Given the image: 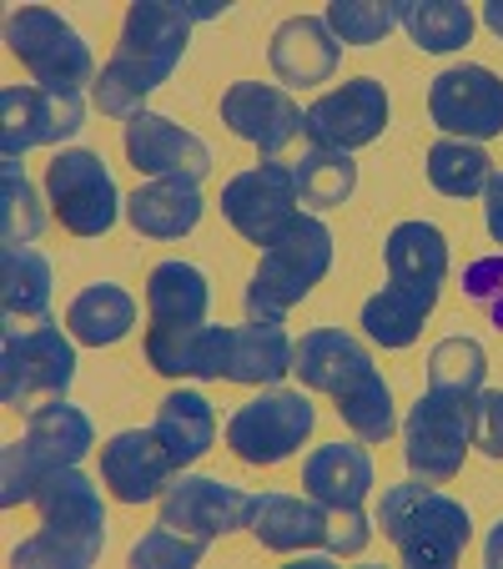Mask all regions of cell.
Returning <instances> with one entry per match:
<instances>
[{
    "mask_svg": "<svg viewBox=\"0 0 503 569\" xmlns=\"http://www.w3.org/2000/svg\"><path fill=\"white\" fill-rule=\"evenodd\" d=\"M192 26L197 21L187 16V0H137V6H127L117 51L91 81V101L101 107V117L131 121L137 111H147V97L167 87L172 71L182 66Z\"/></svg>",
    "mask_w": 503,
    "mask_h": 569,
    "instance_id": "6da1fadb",
    "label": "cell"
},
{
    "mask_svg": "<svg viewBox=\"0 0 503 569\" xmlns=\"http://www.w3.org/2000/svg\"><path fill=\"white\" fill-rule=\"evenodd\" d=\"M41 529L11 549L16 569H91L107 549V505L81 463L56 469L36 495Z\"/></svg>",
    "mask_w": 503,
    "mask_h": 569,
    "instance_id": "7a4b0ae2",
    "label": "cell"
},
{
    "mask_svg": "<svg viewBox=\"0 0 503 569\" xmlns=\"http://www.w3.org/2000/svg\"><path fill=\"white\" fill-rule=\"evenodd\" d=\"M378 529L408 569H449L473 539V515L463 499L433 489L429 479L388 483L378 499Z\"/></svg>",
    "mask_w": 503,
    "mask_h": 569,
    "instance_id": "3957f363",
    "label": "cell"
},
{
    "mask_svg": "<svg viewBox=\"0 0 503 569\" xmlns=\"http://www.w3.org/2000/svg\"><path fill=\"white\" fill-rule=\"evenodd\" d=\"M91 449H97V423H91V413L81 403H71V398L41 403L36 413H26L21 439H11L6 453H0V505L6 509L36 505L41 483L56 469L81 463Z\"/></svg>",
    "mask_w": 503,
    "mask_h": 569,
    "instance_id": "277c9868",
    "label": "cell"
},
{
    "mask_svg": "<svg viewBox=\"0 0 503 569\" xmlns=\"http://www.w3.org/2000/svg\"><path fill=\"white\" fill-rule=\"evenodd\" d=\"M332 268V227L302 207L258 258V272L247 278V318L252 322H288V312L328 278Z\"/></svg>",
    "mask_w": 503,
    "mask_h": 569,
    "instance_id": "5b68a950",
    "label": "cell"
},
{
    "mask_svg": "<svg viewBox=\"0 0 503 569\" xmlns=\"http://www.w3.org/2000/svg\"><path fill=\"white\" fill-rule=\"evenodd\" d=\"M76 383V338L46 312L36 322H6L0 338V403L11 413H36L66 398Z\"/></svg>",
    "mask_w": 503,
    "mask_h": 569,
    "instance_id": "8992f818",
    "label": "cell"
},
{
    "mask_svg": "<svg viewBox=\"0 0 503 569\" xmlns=\"http://www.w3.org/2000/svg\"><path fill=\"white\" fill-rule=\"evenodd\" d=\"M6 51L36 76V87L56 91H81L101 71L91 41L71 26V16L51 11V6H16L6 16Z\"/></svg>",
    "mask_w": 503,
    "mask_h": 569,
    "instance_id": "52a82bcc",
    "label": "cell"
},
{
    "mask_svg": "<svg viewBox=\"0 0 503 569\" xmlns=\"http://www.w3.org/2000/svg\"><path fill=\"white\" fill-rule=\"evenodd\" d=\"M46 202L71 237H107L127 212L107 157L91 147H61L46 167Z\"/></svg>",
    "mask_w": 503,
    "mask_h": 569,
    "instance_id": "ba28073f",
    "label": "cell"
},
{
    "mask_svg": "<svg viewBox=\"0 0 503 569\" xmlns=\"http://www.w3.org/2000/svg\"><path fill=\"white\" fill-rule=\"evenodd\" d=\"M318 429V409H312L308 388H278L247 398L242 409L227 419V449L252 469H272V463L292 459Z\"/></svg>",
    "mask_w": 503,
    "mask_h": 569,
    "instance_id": "9c48e42d",
    "label": "cell"
},
{
    "mask_svg": "<svg viewBox=\"0 0 503 569\" xmlns=\"http://www.w3.org/2000/svg\"><path fill=\"white\" fill-rule=\"evenodd\" d=\"M479 398V393H473ZM473 398L469 393H418L403 419V459L413 479L449 483L463 473L473 449Z\"/></svg>",
    "mask_w": 503,
    "mask_h": 569,
    "instance_id": "30bf717a",
    "label": "cell"
},
{
    "mask_svg": "<svg viewBox=\"0 0 503 569\" xmlns=\"http://www.w3.org/2000/svg\"><path fill=\"white\" fill-rule=\"evenodd\" d=\"M302 212L298 197V177H292V161L262 157L258 167L237 172L232 182L222 187V217L232 222L237 237H247L252 248H268L272 237Z\"/></svg>",
    "mask_w": 503,
    "mask_h": 569,
    "instance_id": "8fae6325",
    "label": "cell"
},
{
    "mask_svg": "<svg viewBox=\"0 0 503 569\" xmlns=\"http://www.w3.org/2000/svg\"><path fill=\"white\" fill-rule=\"evenodd\" d=\"M388 111H393V101H388L383 81H378V76H353V81L322 91L318 101L302 107V137H308L312 147L358 151L383 137Z\"/></svg>",
    "mask_w": 503,
    "mask_h": 569,
    "instance_id": "7c38bea8",
    "label": "cell"
},
{
    "mask_svg": "<svg viewBox=\"0 0 503 569\" xmlns=\"http://www.w3.org/2000/svg\"><path fill=\"white\" fill-rule=\"evenodd\" d=\"M429 117L443 137L459 141H493L503 137V76L479 61L449 66L429 87Z\"/></svg>",
    "mask_w": 503,
    "mask_h": 569,
    "instance_id": "4fadbf2b",
    "label": "cell"
},
{
    "mask_svg": "<svg viewBox=\"0 0 503 569\" xmlns=\"http://www.w3.org/2000/svg\"><path fill=\"white\" fill-rule=\"evenodd\" d=\"M121 147H127V161L147 182H197L202 187L207 172L217 167L212 147H207L192 127L161 117V111H137V117L121 127Z\"/></svg>",
    "mask_w": 503,
    "mask_h": 569,
    "instance_id": "5bb4252c",
    "label": "cell"
},
{
    "mask_svg": "<svg viewBox=\"0 0 503 569\" xmlns=\"http://www.w3.org/2000/svg\"><path fill=\"white\" fill-rule=\"evenodd\" d=\"M87 127V97L56 87H6L0 91V151L26 157L31 147H61Z\"/></svg>",
    "mask_w": 503,
    "mask_h": 569,
    "instance_id": "9a60e30c",
    "label": "cell"
},
{
    "mask_svg": "<svg viewBox=\"0 0 503 569\" xmlns=\"http://www.w3.org/2000/svg\"><path fill=\"white\" fill-rule=\"evenodd\" d=\"M252 499L258 495H247V489H237V483H227V479L182 469L172 483H167V495H161L157 505H161V519H167V525H177L182 535L202 539V545H217V539L247 529Z\"/></svg>",
    "mask_w": 503,
    "mask_h": 569,
    "instance_id": "2e32d148",
    "label": "cell"
},
{
    "mask_svg": "<svg viewBox=\"0 0 503 569\" xmlns=\"http://www.w3.org/2000/svg\"><path fill=\"white\" fill-rule=\"evenodd\" d=\"M222 127L242 137L247 147H258L262 157H278L302 137V107L292 101L288 87H268V81H232L222 91Z\"/></svg>",
    "mask_w": 503,
    "mask_h": 569,
    "instance_id": "e0dca14e",
    "label": "cell"
},
{
    "mask_svg": "<svg viewBox=\"0 0 503 569\" xmlns=\"http://www.w3.org/2000/svg\"><path fill=\"white\" fill-rule=\"evenodd\" d=\"M177 479V463L157 429H121L101 443V483L121 505H151Z\"/></svg>",
    "mask_w": 503,
    "mask_h": 569,
    "instance_id": "ac0fdd59",
    "label": "cell"
},
{
    "mask_svg": "<svg viewBox=\"0 0 503 569\" xmlns=\"http://www.w3.org/2000/svg\"><path fill=\"white\" fill-rule=\"evenodd\" d=\"M383 262H388V282L418 292L423 302L439 308V292L449 282V237L439 222L429 217H408L388 232L383 242Z\"/></svg>",
    "mask_w": 503,
    "mask_h": 569,
    "instance_id": "d6986e66",
    "label": "cell"
},
{
    "mask_svg": "<svg viewBox=\"0 0 503 569\" xmlns=\"http://www.w3.org/2000/svg\"><path fill=\"white\" fill-rule=\"evenodd\" d=\"M247 535L272 555H312L328 539V505L312 495H282V489H262L252 499V519Z\"/></svg>",
    "mask_w": 503,
    "mask_h": 569,
    "instance_id": "ffe728a7",
    "label": "cell"
},
{
    "mask_svg": "<svg viewBox=\"0 0 503 569\" xmlns=\"http://www.w3.org/2000/svg\"><path fill=\"white\" fill-rule=\"evenodd\" d=\"M268 61L282 87H322V81H332L338 61H343V41L328 31L322 16H288L272 31Z\"/></svg>",
    "mask_w": 503,
    "mask_h": 569,
    "instance_id": "44dd1931",
    "label": "cell"
},
{
    "mask_svg": "<svg viewBox=\"0 0 503 569\" xmlns=\"http://www.w3.org/2000/svg\"><path fill=\"white\" fill-rule=\"evenodd\" d=\"M373 479H378L373 453L363 449V439L318 443V449L302 459V489L328 509H358L368 495H373Z\"/></svg>",
    "mask_w": 503,
    "mask_h": 569,
    "instance_id": "7402d4cb",
    "label": "cell"
},
{
    "mask_svg": "<svg viewBox=\"0 0 503 569\" xmlns=\"http://www.w3.org/2000/svg\"><path fill=\"white\" fill-rule=\"evenodd\" d=\"M212 312V278L197 262L167 258L147 272V328H202Z\"/></svg>",
    "mask_w": 503,
    "mask_h": 569,
    "instance_id": "603a6c76",
    "label": "cell"
},
{
    "mask_svg": "<svg viewBox=\"0 0 503 569\" xmlns=\"http://www.w3.org/2000/svg\"><path fill=\"white\" fill-rule=\"evenodd\" d=\"M368 363H373V353H368V343L358 333H348V328H308L298 338V353H292V378L308 393L332 398Z\"/></svg>",
    "mask_w": 503,
    "mask_h": 569,
    "instance_id": "cb8c5ba5",
    "label": "cell"
},
{
    "mask_svg": "<svg viewBox=\"0 0 503 569\" xmlns=\"http://www.w3.org/2000/svg\"><path fill=\"white\" fill-rule=\"evenodd\" d=\"M292 353H298V338L282 328V322H252L232 328L227 338V383H247V388H272L292 373Z\"/></svg>",
    "mask_w": 503,
    "mask_h": 569,
    "instance_id": "d4e9b609",
    "label": "cell"
},
{
    "mask_svg": "<svg viewBox=\"0 0 503 569\" xmlns=\"http://www.w3.org/2000/svg\"><path fill=\"white\" fill-rule=\"evenodd\" d=\"M207 202L197 182H141L127 197V222L141 237H157V242H177V237L197 232Z\"/></svg>",
    "mask_w": 503,
    "mask_h": 569,
    "instance_id": "484cf974",
    "label": "cell"
},
{
    "mask_svg": "<svg viewBox=\"0 0 503 569\" xmlns=\"http://www.w3.org/2000/svg\"><path fill=\"white\" fill-rule=\"evenodd\" d=\"M151 429L161 433V443H167V453H172L177 473H182V469H192L197 459H207V453H212L217 413H212V403H207L202 388H172V393L157 403Z\"/></svg>",
    "mask_w": 503,
    "mask_h": 569,
    "instance_id": "4316f807",
    "label": "cell"
},
{
    "mask_svg": "<svg viewBox=\"0 0 503 569\" xmlns=\"http://www.w3.org/2000/svg\"><path fill=\"white\" fill-rule=\"evenodd\" d=\"M137 312H141L137 298H131L121 282L101 278V282H87V288L71 298V308H66V328H71L76 343L111 348L137 328Z\"/></svg>",
    "mask_w": 503,
    "mask_h": 569,
    "instance_id": "83f0119b",
    "label": "cell"
},
{
    "mask_svg": "<svg viewBox=\"0 0 503 569\" xmlns=\"http://www.w3.org/2000/svg\"><path fill=\"white\" fill-rule=\"evenodd\" d=\"M332 403H338V419L353 429V439L388 443L398 433V403H393V388H388V378L378 373V363L358 368V373L348 378L338 393H332Z\"/></svg>",
    "mask_w": 503,
    "mask_h": 569,
    "instance_id": "f1b7e54d",
    "label": "cell"
},
{
    "mask_svg": "<svg viewBox=\"0 0 503 569\" xmlns=\"http://www.w3.org/2000/svg\"><path fill=\"white\" fill-rule=\"evenodd\" d=\"M56 268L36 248H6L0 252V308L6 322H36L51 312Z\"/></svg>",
    "mask_w": 503,
    "mask_h": 569,
    "instance_id": "f546056e",
    "label": "cell"
},
{
    "mask_svg": "<svg viewBox=\"0 0 503 569\" xmlns=\"http://www.w3.org/2000/svg\"><path fill=\"white\" fill-rule=\"evenodd\" d=\"M398 26L413 36L418 51L449 56L473 41L479 16H473V6H463V0H398Z\"/></svg>",
    "mask_w": 503,
    "mask_h": 569,
    "instance_id": "4dcf8cb0",
    "label": "cell"
},
{
    "mask_svg": "<svg viewBox=\"0 0 503 569\" xmlns=\"http://www.w3.org/2000/svg\"><path fill=\"white\" fill-rule=\"evenodd\" d=\"M429 312H433V302H423L418 292L388 282V288H378L373 298L363 302V312H358V328H363L368 343L398 353V348H413L418 343V333H423Z\"/></svg>",
    "mask_w": 503,
    "mask_h": 569,
    "instance_id": "1f68e13d",
    "label": "cell"
},
{
    "mask_svg": "<svg viewBox=\"0 0 503 569\" xmlns=\"http://www.w3.org/2000/svg\"><path fill=\"white\" fill-rule=\"evenodd\" d=\"M298 177V197L308 212H332L358 192V161L353 151H332V147H308L292 161Z\"/></svg>",
    "mask_w": 503,
    "mask_h": 569,
    "instance_id": "d6a6232c",
    "label": "cell"
},
{
    "mask_svg": "<svg viewBox=\"0 0 503 569\" xmlns=\"http://www.w3.org/2000/svg\"><path fill=\"white\" fill-rule=\"evenodd\" d=\"M493 172H499V167H493L483 141L443 137L429 147V182H433V192H443V197H483Z\"/></svg>",
    "mask_w": 503,
    "mask_h": 569,
    "instance_id": "836d02e7",
    "label": "cell"
},
{
    "mask_svg": "<svg viewBox=\"0 0 503 569\" xmlns=\"http://www.w3.org/2000/svg\"><path fill=\"white\" fill-rule=\"evenodd\" d=\"M41 227H46V212L21 157H6L0 161V242L6 248H31L41 237Z\"/></svg>",
    "mask_w": 503,
    "mask_h": 569,
    "instance_id": "e575fe53",
    "label": "cell"
},
{
    "mask_svg": "<svg viewBox=\"0 0 503 569\" xmlns=\"http://www.w3.org/2000/svg\"><path fill=\"white\" fill-rule=\"evenodd\" d=\"M483 378H489V353H483L479 338L453 333L443 343L429 348V388L433 393H479Z\"/></svg>",
    "mask_w": 503,
    "mask_h": 569,
    "instance_id": "d590c367",
    "label": "cell"
},
{
    "mask_svg": "<svg viewBox=\"0 0 503 569\" xmlns=\"http://www.w3.org/2000/svg\"><path fill=\"white\" fill-rule=\"evenodd\" d=\"M322 21L343 46H383L398 31V0H328Z\"/></svg>",
    "mask_w": 503,
    "mask_h": 569,
    "instance_id": "8d00e7d4",
    "label": "cell"
},
{
    "mask_svg": "<svg viewBox=\"0 0 503 569\" xmlns=\"http://www.w3.org/2000/svg\"><path fill=\"white\" fill-rule=\"evenodd\" d=\"M202 555H207L202 539H192V535H182L177 525L157 519V525H151L147 535L127 549V565L131 569H197L202 565Z\"/></svg>",
    "mask_w": 503,
    "mask_h": 569,
    "instance_id": "74e56055",
    "label": "cell"
},
{
    "mask_svg": "<svg viewBox=\"0 0 503 569\" xmlns=\"http://www.w3.org/2000/svg\"><path fill=\"white\" fill-rule=\"evenodd\" d=\"M463 298L483 312L503 333V252H489V258H473L463 268Z\"/></svg>",
    "mask_w": 503,
    "mask_h": 569,
    "instance_id": "f35d334b",
    "label": "cell"
},
{
    "mask_svg": "<svg viewBox=\"0 0 503 569\" xmlns=\"http://www.w3.org/2000/svg\"><path fill=\"white\" fill-rule=\"evenodd\" d=\"M378 535V519L358 509H328V539H322V555L328 559H358Z\"/></svg>",
    "mask_w": 503,
    "mask_h": 569,
    "instance_id": "ab89813d",
    "label": "cell"
},
{
    "mask_svg": "<svg viewBox=\"0 0 503 569\" xmlns=\"http://www.w3.org/2000/svg\"><path fill=\"white\" fill-rule=\"evenodd\" d=\"M473 449L503 459V388H479L473 398Z\"/></svg>",
    "mask_w": 503,
    "mask_h": 569,
    "instance_id": "60d3db41",
    "label": "cell"
},
{
    "mask_svg": "<svg viewBox=\"0 0 503 569\" xmlns=\"http://www.w3.org/2000/svg\"><path fill=\"white\" fill-rule=\"evenodd\" d=\"M227 338H232V322H207L202 338H197V363H192V378L212 383V378L227 373Z\"/></svg>",
    "mask_w": 503,
    "mask_h": 569,
    "instance_id": "b9f144b4",
    "label": "cell"
},
{
    "mask_svg": "<svg viewBox=\"0 0 503 569\" xmlns=\"http://www.w3.org/2000/svg\"><path fill=\"white\" fill-rule=\"evenodd\" d=\"M483 227H489V237L503 248V172H493L489 187H483Z\"/></svg>",
    "mask_w": 503,
    "mask_h": 569,
    "instance_id": "7bdbcfd3",
    "label": "cell"
},
{
    "mask_svg": "<svg viewBox=\"0 0 503 569\" xmlns=\"http://www.w3.org/2000/svg\"><path fill=\"white\" fill-rule=\"evenodd\" d=\"M483 565H489V569H503V515L489 525V539H483Z\"/></svg>",
    "mask_w": 503,
    "mask_h": 569,
    "instance_id": "ee69618b",
    "label": "cell"
},
{
    "mask_svg": "<svg viewBox=\"0 0 503 569\" xmlns=\"http://www.w3.org/2000/svg\"><path fill=\"white\" fill-rule=\"evenodd\" d=\"M187 16L192 21H217V16H227L222 0H187Z\"/></svg>",
    "mask_w": 503,
    "mask_h": 569,
    "instance_id": "f6af8a7d",
    "label": "cell"
},
{
    "mask_svg": "<svg viewBox=\"0 0 503 569\" xmlns=\"http://www.w3.org/2000/svg\"><path fill=\"white\" fill-rule=\"evenodd\" d=\"M483 26L503 41V0H483Z\"/></svg>",
    "mask_w": 503,
    "mask_h": 569,
    "instance_id": "bcb514c9",
    "label": "cell"
}]
</instances>
